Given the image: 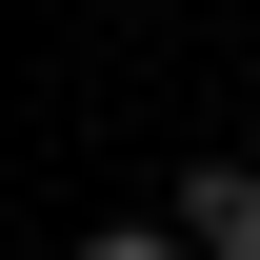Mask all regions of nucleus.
Listing matches in <instances>:
<instances>
[{
  "instance_id": "1",
  "label": "nucleus",
  "mask_w": 260,
  "mask_h": 260,
  "mask_svg": "<svg viewBox=\"0 0 260 260\" xmlns=\"http://www.w3.org/2000/svg\"><path fill=\"white\" fill-rule=\"evenodd\" d=\"M160 220L200 240V260H260V160H180V200Z\"/></svg>"
},
{
  "instance_id": "2",
  "label": "nucleus",
  "mask_w": 260,
  "mask_h": 260,
  "mask_svg": "<svg viewBox=\"0 0 260 260\" xmlns=\"http://www.w3.org/2000/svg\"><path fill=\"white\" fill-rule=\"evenodd\" d=\"M80 260H200V240H180V220H100Z\"/></svg>"
}]
</instances>
